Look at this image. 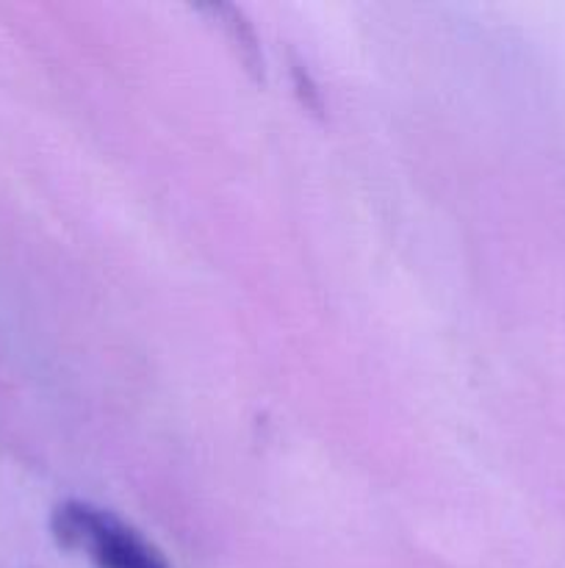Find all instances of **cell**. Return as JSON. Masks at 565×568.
Listing matches in <instances>:
<instances>
[{
	"mask_svg": "<svg viewBox=\"0 0 565 568\" xmlns=\"http://www.w3.org/2000/svg\"><path fill=\"white\" fill-rule=\"evenodd\" d=\"M53 536L61 547L83 555L94 568H172L133 527L86 503H64L55 508Z\"/></svg>",
	"mask_w": 565,
	"mask_h": 568,
	"instance_id": "cell-1",
	"label": "cell"
}]
</instances>
